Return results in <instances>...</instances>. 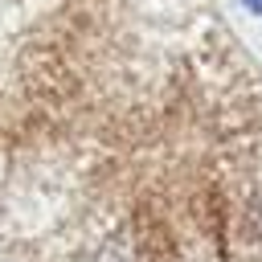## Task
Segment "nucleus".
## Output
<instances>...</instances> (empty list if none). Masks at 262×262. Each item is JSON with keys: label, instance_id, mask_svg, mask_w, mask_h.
<instances>
[{"label": "nucleus", "instance_id": "nucleus-1", "mask_svg": "<svg viewBox=\"0 0 262 262\" xmlns=\"http://www.w3.org/2000/svg\"><path fill=\"white\" fill-rule=\"evenodd\" d=\"M246 8H250V12H258V16H262V0H246Z\"/></svg>", "mask_w": 262, "mask_h": 262}]
</instances>
